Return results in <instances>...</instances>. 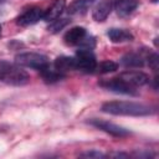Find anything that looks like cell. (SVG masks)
<instances>
[{
    "label": "cell",
    "instance_id": "obj_1",
    "mask_svg": "<svg viewBox=\"0 0 159 159\" xmlns=\"http://www.w3.org/2000/svg\"><path fill=\"white\" fill-rule=\"evenodd\" d=\"M101 111L113 116H130L144 117L155 113V108L144 103L129 102V101H111L102 104Z\"/></svg>",
    "mask_w": 159,
    "mask_h": 159
},
{
    "label": "cell",
    "instance_id": "obj_2",
    "mask_svg": "<svg viewBox=\"0 0 159 159\" xmlns=\"http://www.w3.org/2000/svg\"><path fill=\"white\" fill-rule=\"evenodd\" d=\"M0 82L9 86H25L30 82L29 73L17 63L0 61Z\"/></svg>",
    "mask_w": 159,
    "mask_h": 159
},
{
    "label": "cell",
    "instance_id": "obj_3",
    "mask_svg": "<svg viewBox=\"0 0 159 159\" xmlns=\"http://www.w3.org/2000/svg\"><path fill=\"white\" fill-rule=\"evenodd\" d=\"M15 63H17L21 67L34 68L37 71H41L42 68L47 67L50 65V61L47 56L37 52H24L15 56Z\"/></svg>",
    "mask_w": 159,
    "mask_h": 159
},
{
    "label": "cell",
    "instance_id": "obj_4",
    "mask_svg": "<svg viewBox=\"0 0 159 159\" xmlns=\"http://www.w3.org/2000/svg\"><path fill=\"white\" fill-rule=\"evenodd\" d=\"M63 41L68 46H81V47L92 48L94 45L93 39L87 35V30L82 26H75V27L70 29L65 34Z\"/></svg>",
    "mask_w": 159,
    "mask_h": 159
},
{
    "label": "cell",
    "instance_id": "obj_5",
    "mask_svg": "<svg viewBox=\"0 0 159 159\" xmlns=\"http://www.w3.org/2000/svg\"><path fill=\"white\" fill-rule=\"evenodd\" d=\"M75 57V63H76V70H81L84 72H93L97 68V60L96 56L89 47H80L76 52Z\"/></svg>",
    "mask_w": 159,
    "mask_h": 159
},
{
    "label": "cell",
    "instance_id": "obj_6",
    "mask_svg": "<svg viewBox=\"0 0 159 159\" xmlns=\"http://www.w3.org/2000/svg\"><path fill=\"white\" fill-rule=\"evenodd\" d=\"M98 84L111 92L114 93H119V94H127V96H137V88H134L133 86L128 84L124 80H122L119 76L114 77V78H108V80H101L98 82Z\"/></svg>",
    "mask_w": 159,
    "mask_h": 159
},
{
    "label": "cell",
    "instance_id": "obj_7",
    "mask_svg": "<svg viewBox=\"0 0 159 159\" xmlns=\"http://www.w3.org/2000/svg\"><path fill=\"white\" fill-rule=\"evenodd\" d=\"M88 124L96 127L97 129L112 135V137H116V138H123V137H128L130 134V132L118 124H114L109 120H104V119H99V118H92L88 120Z\"/></svg>",
    "mask_w": 159,
    "mask_h": 159
},
{
    "label": "cell",
    "instance_id": "obj_8",
    "mask_svg": "<svg viewBox=\"0 0 159 159\" xmlns=\"http://www.w3.org/2000/svg\"><path fill=\"white\" fill-rule=\"evenodd\" d=\"M42 17H43V10L41 7L32 6L17 16L16 24L19 26H30V25H34V24L39 22L40 20H42Z\"/></svg>",
    "mask_w": 159,
    "mask_h": 159
},
{
    "label": "cell",
    "instance_id": "obj_9",
    "mask_svg": "<svg viewBox=\"0 0 159 159\" xmlns=\"http://www.w3.org/2000/svg\"><path fill=\"white\" fill-rule=\"evenodd\" d=\"M119 77L122 80H124L128 84L133 86L134 88H138V87H143L145 84H148L150 82V78L147 73L142 72V71H124L119 75Z\"/></svg>",
    "mask_w": 159,
    "mask_h": 159
},
{
    "label": "cell",
    "instance_id": "obj_10",
    "mask_svg": "<svg viewBox=\"0 0 159 159\" xmlns=\"http://www.w3.org/2000/svg\"><path fill=\"white\" fill-rule=\"evenodd\" d=\"M139 5V0H114L113 10H116L119 17L129 16Z\"/></svg>",
    "mask_w": 159,
    "mask_h": 159
},
{
    "label": "cell",
    "instance_id": "obj_11",
    "mask_svg": "<svg viewBox=\"0 0 159 159\" xmlns=\"http://www.w3.org/2000/svg\"><path fill=\"white\" fill-rule=\"evenodd\" d=\"M65 7H66V0H55L53 4L47 10L43 11L42 20H45L47 22H52V21L57 20L61 16V14L63 12Z\"/></svg>",
    "mask_w": 159,
    "mask_h": 159
},
{
    "label": "cell",
    "instance_id": "obj_12",
    "mask_svg": "<svg viewBox=\"0 0 159 159\" xmlns=\"http://www.w3.org/2000/svg\"><path fill=\"white\" fill-rule=\"evenodd\" d=\"M113 2H114V0H103L102 2H99L92 12L93 20H96L98 22L104 21L113 10Z\"/></svg>",
    "mask_w": 159,
    "mask_h": 159
},
{
    "label": "cell",
    "instance_id": "obj_13",
    "mask_svg": "<svg viewBox=\"0 0 159 159\" xmlns=\"http://www.w3.org/2000/svg\"><path fill=\"white\" fill-rule=\"evenodd\" d=\"M107 36H108V39H109L112 42H114V43L129 42V41H133V39H134L133 34H132L129 30H125V29H117V27L109 29L108 32H107Z\"/></svg>",
    "mask_w": 159,
    "mask_h": 159
},
{
    "label": "cell",
    "instance_id": "obj_14",
    "mask_svg": "<svg viewBox=\"0 0 159 159\" xmlns=\"http://www.w3.org/2000/svg\"><path fill=\"white\" fill-rule=\"evenodd\" d=\"M145 58H147V56H143V55L139 53V52H130V53L124 55V56L120 58V63H122L124 67L139 68V67H143V66H144Z\"/></svg>",
    "mask_w": 159,
    "mask_h": 159
},
{
    "label": "cell",
    "instance_id": "obj_15",
    "mask_svg": "<svg viewBox=\"0 0 159 159\" xmlns=\"http://www.w3.org/2000/svg\"><path fill=\"white\" fill-rule=\"evenodd\" d=\"M40 75H41L42 80H43L46 83H56V82L63 80L65 76H66V73L58 71V70L55 68V67H51L50 65H48L47 67L42 68V70L40 71Z\"/></svg>",
    "mask_w": 159,
    "mask_h": 159
},
{
    "label": "cell",
    "instance_id": "obj_16",
    "mask_svg": "<svg viewBox=\"0 0 159 159\" xmlns=\"http://www.w3.org/2000/svg\"><path fill=\"white\" fill-rule=\"evenodd\" d=\"M97 0H73L68 9L67 12L70 15H77V14H83L87 11V9L89 6H92Z\"/></svg>",
    "mask_w": 159,
    "mask_h": 159
},
{
    "label": "cell",
    "instance_id": "obj_17",
    "mask_svg": "<svg viewBox=\"0 0 159 159\" xmlns=\"http://www.w3.org/2000/svg\"><path fill=\"white\" fill-rule=\"evenodd\" d=\"M53 67L57 68L58 71L66 73L70 70H76V63H75V57L70 56H60L55 60Z\"/></svg>",
    "mask_w": 159,
    "mask_h": 159
},
{
    "label": "cell",
    "instance_id": "obj_18",
    "mask_svg": "<svg viewBox=\"0 0 159 159\" xmlns=\"http://www.w3.org/2000/svg\"><path fill=\"white\" fill-rule=\"evenodd\" d=\"M96 70H98L99 73H111V72H114L118 70V63L114 61L107 60V61H103L99 65H97Z\"/></svg>",
    "mask_w": 159,
    "mask_h": 159
},
{
    "label": "cell",
    "instance_id": "obj_19",
    "mask_svg": "<svg viewBox=\"0 0 159 159\" xmlns=\"http://www.w3.org/2000/svg\"><path fill=\"white\" fill-rule=\"evenodd\" d=\"M145 61L148 62L149 67H150L154 72H157V71H158V66H159V57H158V53H157V52H153V53L148 55V56H147V58H145Z\"/></svg>",
    "mask_w": 159,
    "mask_h": 159
},
{
    "label": "cell",
    "instance_id": "obj_20",
    "mask_svg": "<svg viewBox=\"0 0 159 159\" xmlns=\"http://www.w3.org/2000/svg\"><path fill=\"white\" fill-rule=\"evenodd\" d=\"M67 24H68V20L67 19H60V20L57 19V20L52 21V25L48 27V30L52 31V32H57L58 30H61L62 27H65Z\"/></svg>",
    "mask_w": 159,
    "mask_h": 159
},
{
    "label": "cell",
    "instance_id": "obj_21",
    "mask_svg": "<svg viewBox=\"0 0 159 159\" xmlns=\"http://www.w3.org/2000/svg\"><path fill=\"white\" fill-rule=\"evenodd\" d=\"M80 157H82V158H104L107 155L101 153V152H98V150H96V149H93V150H88V152L81 153Z\"/></svg>",
    "mask_w": 159,
    "mask_h": 159
},
{
    "label": "cell",
    "instance_id": "obj_22",
    "mask_svg": "<svg viewBox=\"0 0 159 159\" xmlns=\"http://www.w3.org/2000/svg\"><path fill=\"white\" fill-rule=\"evenodd\" d=\"M108 157H118V158H120V157H129V154H127V153H112V154H108Z\"/></svg>",
    "mask_w": 159,
    "mask_h": 159
},
{
    "label": "cell",
    "instance_id": "obj_23",
    "mask_svg": "<svg viewBox=\"0 0 159 159\" xmlns=\"http://www.w3.org/2000/svg\"><path fill=\"white\" fill-rule=\"evenodd\" d=\"M0 36H1V25H0Z\"/></svg>",
    "mask_w": 159,
    "mask_h": 159
}]
</instances>
